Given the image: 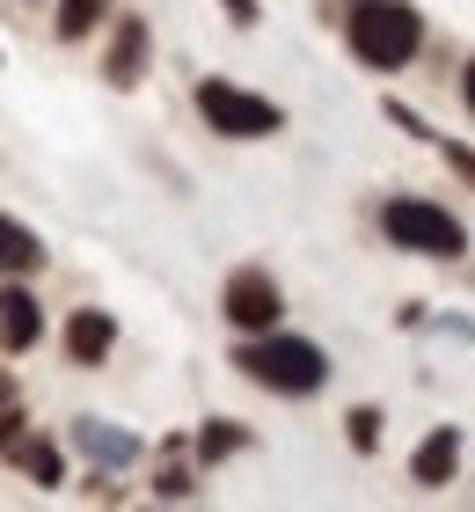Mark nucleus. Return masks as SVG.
Listing matches in <instances>:
<instances>
[{
	"label": "nucleus",
	"mask_w": 475,
	"mask_h": 512,
	"mask_svg": "<svg viewBox=\"0 0 475 512\" xmlns=\"http://www.w3.org/2000/svg\"><path fill=\"white\" fill-rule=\"evenodd\" d=\"M344 30H351V52H359L373 74H395V66H410V59H417V44H424V15L410 8V0H359Z\"/></svg>",
	"instance_id": "nucleus-1"
},
{
	"label": "nucleus",
	"mask_w": 475,
	"mask_h": 512,
	"mask_svg": "<svg viewBox=\"0 0 475 512\" xmlns=\"http://www.w3.org/2000/svg\"><path fill=\"white\" fill-rule=\"evenodd\" d=\"M234 366H242L249 381L278 388V395H315L329 381V359L315 352V344H307V337H271V330H264V344H242Z\"/></svg>",
	"instance_id": "nucleus-2"
},
{
	"label": "nucleus",
	"mask_w": 475,
	"mask_h": 512,
	"mask_svg": "<svg viewBox=\"0 0 475 512\" xmlns=\"http://www.w3.org/2000/svg\"><path fill=\"white\" fill-rule=\"evenodd\" d=\"M380 227H388L395 249H417V256H461L468 249V227L454 213H439V205H424V198H388L380 205Z\"/></svg>",
	"instance_id": "nucleus-3"
},
{
	"label": "nucleus",
	"mask_w": 475,
	"mask_h": 512,
	"mask_svg": "<svg viewBox=\"0 0 475 512\" xmlns=\"http://www.w3.org/2000/svg\"><path fill=\"white\" fill-rule=\"evenodd\" d=\"M198 110H205V125L227 132V139H271L285 125L278 103L249 96V88H234V81H198Z\"/></svg>",
	"instance_id": "nucleus-4"
},
{
	"label": "nucleus",
	"mask_w": 475,
	"mask_h": 512,
	"mask_svg": "<svg viewBox=\"0 0 475 512\" xmlns=\"http://www.w3.org/2000/svg\"><path fill=\"white\" fill-rule=\"evenodd\" d=\"M278 315H285V300H278V286H271V271H234L227 278V322H234V330H256V337H264V330H278Z\"/></svg>",
	"instance_id": "nucleus-5"
},
{
	"label": "nucleus",
	"mask_w": 475,
	"mask_h": 512,
	"mask_svg": "<svg viewBox=\"0 0 475 512\" xmlns=\"http://www.w3.org/2000/svg\"><path fill=\"white\" fill-rule=\"evenodd\" d=\"M37 337H44V308H37V293L0 286V352H30Z\"/></svg>",
	"instance_id": "nucleus-6"
},
{
	"label": "nucleus",
	"mask_w": 475,
	"mask_h": 512,
	"mask_svg": "<svg viewBox=\"0 0 475 512\" xmlns=\"http://www.w3.org/2000/svg\"><path fill=\"white\" fill-rule=\"evenodd\" d=\"M110 344H117V322H110V315L81 308L74 322H66V359H74V366H103Z\"/></svg>",
	"instance_id": "nucleus-7"
},
{
	"label": "nucleus",
	"mask_w": 475,
	"mask_h": 512,
	"mask_svg": "<svg viewBox=\"0 0 475 512\" xmlns=\"http://www.w3.org/2000/svg\"><path fill=\"white\" fill-rule=\"evenodd\" d=\"M103 74H110L117 88H132L139 74H147V22H139V15L117 22V37H110V66H103Z\"/></svg>",
	"instance_id": "nucleus-8"
},
{
	"label": "nucleus",
	"mask_w": 475,
	"mask_h": 512,
	"mask_svg": "<svg viewBox=\"0 0 475 512\" xmlns=\"http://www.w3.org/2000/svg\"><path fill=\"white\" fill-rule=\"evenodd\" d=\"M74 447H81L88 461H103V469H125V461L139 454V439H132V432H110L103 417H81V425H74Z\"/></svg>",
	"instance_id": "nucleus-9"
},
{
	"label": "nucleus",
	"mask_w": 475,
	"mask_h": 512,
	"mask_svg": "<svg viewBox=\"0 0 475 512\" xmlns=\"http://www.w3.org/2000/svg\"><path fill=\"white\" fill-rule=\"evenodd\" d=\"M454 469H461V432H432V439L410 454V476L424 483V491H432V483H446Z\"/></svg>",
	"instance_id": "nucleus-10"
},
{
	"label": "nucleus",
	"mask_w": 475,
	"mask_h": 512,
	"mask_svg": "<svg viewBox=\"0 0 475 512\" xmlns=\"http://www.w3.org/2000/svg\"><path fill=\"white\" fill-rule=\"evenodd\" d=\"M37 264H44V242L22 220L0 213V278H22V271H37Z\"/></svg>",
	"instance_id": "nucleus-11"
},
{
	"label": "nucleus",
	"mask_w": 475,
	"mask_h": 512,
	"mask_svg": "<svg viewBox=\"0 0 475 512\" xmlns=\"http://www.w3.org/2000/svg\"><path fill=\"white\" fill-rule=\"evenodd\" d=\"M8 447H15V461H22V476H37L44 491H52V483H59V454L44 447V439H8Z\"/></svg>",
	"instance_id": "nucleus-12"
},
{
	"label": "nucleus",
	"mask_w": 475,
	"mask_h": 512,
	"mask_svg": "<svg viewBox=\"0 0 475 512\" xmlns=\"http://www.w3.org/2000/svg\"><path fill=\"white\" fill-rule=\"evenodd\" d=\"M110 0H59V37H88L95 22H103Z\"/></svg>",
	"instance_id": "nucleus-13"
},
{
	"label": "nucleus",
	"mask_w": 475,
	"mask_h": 512,
	"mask_svg": "<svg viewBox=\"0 0 475 512\" xmlns=\"http://www.w3.org/2000/svg\"><path fill=\"white\" fill-rule=\"evenodd\" d=\"M234 447H242V432H234V425H227V417H212V425L198 432V454H205V461H227Z\"/></svg>",
	"instance_id": "nucleus-14"
},
{
	"label": "nucleus",
	"mask_w": 475,
	"mask_h": 512,
	"mask_svg": "<svg viewBox=\"0 0 475 512\" xmlns=\"http://www.w3.org/2000/svg\"><path fill=\"white\" fill-rule=\"evenodd\" d=\"M380 439V410H351V447H373Z\"/></svg>",
	"instance_id": "nucleus-15"
},
{
	"label": "nucleus",
	"mask_w": 475,
	"mask_h": 512,
	"mask_svg": "<svg viewBox=\"0 0 475 512\" xmlns=\"http://www.w3.org/2000/svg\"><path fill=\"white\" fill-rule=\"evenodd\" d=\"M446 161H454V169H461V176L475 183V154H468V147H446Z\"/></svg>",
	"instance_id": "nucleus-16"
},
{
	"label": "nucleus",
	"mask_w": 475,
	"mask_h": 512,
	"mask_svg": "<svg viewBox=\"0 0 475 512\" xmlns=\"http://www.w3.org/2000/svg\"><path fill=\"white\" fill-rule=\"evenodd\" d=\"M227 8H234V22H256V0H227Z\"/></svg>",
	"instance_id": "nucleus-17"
},
{
	"label": "nucleus",
	"mask_w": 475,
	"mask_h": 512,
	"mask_svg": "<svg viewBox=\"0 0 475 512\" xmlns=\"http://www.w3.org/2000/svg\"><path fill=\"white\" fill-rule=\"evenodd\" d=\"M461 96H468V110H475V59H468V74H461Z\"/></svg>",
	"instance_id": "nucleus-18"
},
{
	"label": "nucleus",
	"mask_w": 475,
	"mask_h": 512,
	"mask_svg": "<svg viewBox=\"0 0 475 512\" xmlns=\"http://www.w3.org/2000/svg\"><path fill=\"white\" fill-rule=\"evenodd\" d=\"M22 432V417H0V447H8V439Z\"/></svg>",
	"instance_id": "nucleus-19"
}]
</instances>
